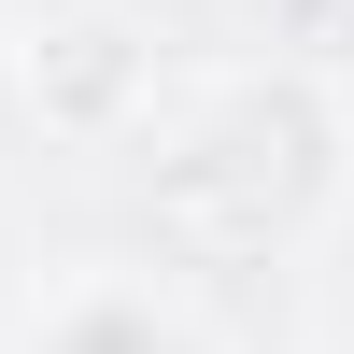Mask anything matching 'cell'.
Instances as JSON below:
<instances>
[{"mask_svg":"<svg viewBox=\"0 0 354 354\" xmlns=\"http://www.w3.org/2000/svg\"><path fill=\"white\" fill-rule=\"evenodd\" d=\"M28 354H198V326L185 312H156L142 283H71V298L43 312V340Z\"/></svg>","mask_w":354,"mask_h":354,"instance_id":"cell-1","label":"cell"}]
</instances>
